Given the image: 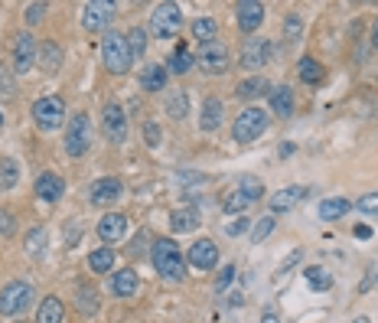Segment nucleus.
<instances>
[{"mask_svg":"<svg viewBox=\"0 0 378 323\" xmlns=\"http://www.w3.org/2000/svg\"><path fill=\"white\" fill-rule=\"evenodd\" d=\"M151 261L157 274L166 278V281H183L186 278V258H183V249L173 238H157L151 249Z\"/></svg>","mask_w":378,"mask_h":323,"instance_id":"f257e3e1","label":"nucleus"},{"mask_svg":"<svg viewBox=\"0 0 378 323\" xmlns=\"http://www.w3.org/2000/svg\"><path fill=\"white\" fill-rule=\"evenodd\" d=\"M101 59H104V65H108V72H114V75H124L127 69H131L134 56H131V50H127L124 33H114V30L104 33V39H101Z\"/></svg>","mask_w":378,"mask_h":323,"instance_id":"f03ea898","label":"nucleus"},{"mask_svg":"<svg viewBox=\"0 0 378 323\" xmlns=\"http://www.w3.org/2000/svg\"><path fill=\"white\" fill-rule=\"evenodd\" d=\"M89 140H91V121L85 112H78L69 118V125H65V154L72 157V160H78V157H85V150H89Z\"/></svg>","mask_w":378,"mask_h":323,"instance_id":"7ed1b4c3","label":"nucleus"},{"mask_svg":"<svg viewBox=\"0 0 378 323\" xmlns=\"http://www.w3.org/2000/svg\"><path fill=\"white\" fill-rule=\"evenodd\" d=\"M267 131V114L261 108H245V112L235 118V125H232V137L238 140V144H252L258 137Z\"/></svg>","mask_w":378,"mask_h":323,"instance_id":"20e7f679","label":"nucleus"},{"mask_svg":"<svg viewBox=\"0 0 378 323\" xmlns=\"http://www.w3.org/2000/svg\"><path fill=\"white\" fill-rule=\"evenodd\" d=\"M183 26V13L177 3H157L151 13V33L157 39H173Z\"/></svg>","mask_w":378,"mask_h":323,"instance_id":"39448f33","label":"nucleus"},{"mask_svg":"<svg viewBox=\"0 0 378 323\" xmlns=\"http://www.w3.org/2000/svg\"><path fill=\"white\" fill-rule=\"evenodd\" d=\"M30 304H33V284H26V281L3 284V291H0V313H3V317L23 313Z\"/></svg>","mask_w":378,"mask_h":323,"instance_id":"423d86ee","label":"nucleus"},{"mask_svg":"<svg viewBox=\"0 0 378 323\" xmlns=\"http://www.w3.org/2000/svg\"><path fill=\"white\" fill-rule=\"evenodd\" d=\"M36 59H39V43L33 39V33H30V30L16 33V37H13V72L26 75Z\"/></svg>","mask_w":378,"mask_h":323,"instance_id":"0eeeda50","label":"nucleus"},{"mask_svg":"<svg viewBox=\"0 0 378 323\" xmlns=\"http://www.w3.org/2000/svg\"><path fill=\"white\" fill-rule=\"evenodd\" d=\"M33 121L39 125V131H59V125L65 121V101L63 98H39L33 105Z\"/></svg>","mask_w":378,"mask_h":323,"instance_id":"6e6552de","label":"nucleus"},{"mask_svg":"<svg viewBox=\"0 0 378 323\" xmlns=\"http://www.w3.org/2000/svg\"><path fill=\"white\" fill-rule=\"evenodd\" d=\"M114 3H108V0H91V3H85L82 7V26L89 30V33H101V30H108L114 20Z\"/></svg>","mask_w":378,"mask_h":323,"instance_id":"1a4fd4ad","label":"nucleus"},{"mask_svg":"<svg viewBox=\"0 0 378 323\" xmlns=\"http://www.w3.org/2000/svg\"><path fill=\"white\" fill-rule=\"evenodd\" d=\"M196 63H199L209 75L228 72V50H225V43H222V39L202 43V50H199V56H196Z\"/></svg>","mask_w":378,"mask_h":323,"instance_id":"9d476101","label":"nucleus"},{"mask_svg":"<svg viewBox=\"0 0 378 323\" xmlns=\"http://www.w3.org/2000/svg\"><path fill=\"white\" fill-rule=\"evenodd\" d=\"M271 56H274V46H271L267 39H261V37L245 39V46H241V69L254 72V69L267 65V59H271Z\"/></svg>","mask_w":378,"mask_h":323,"instance_id":"9b49d317","label":"nucleus"},{"mask_svg":"<svg viewBox=\"0 0 378 323\" xmlns=\"http://www.w3.org/2000/svg\"><path fill=\"white\" fill-rule=\"evenodd\" d=\"M101 125H104V134H108L111 144H124L127 140V118L118 101H108V105L101 108Z\"/></svg>","mask_w":378,"mask_h":323,"instance_id":"f8f14e48","label":"nucleus"},{"mask_svg":"<svg viewBox=\"0 0 378 323\" xmlns=\"http://www.w3.org/2000/svg\"><path fill=\"white\" fill-rule=\"evenodd\" d=\"M124 196V183L118 176H101L89 187V202L91 206H111Z\"/></svg>","mask_w":378,"mask_h":323,"instance_id":"ddd939ff","label":"nucleus"},{"mask_svg":"<svg viewBox=\"0 0 378 323\" xmlns=\"http://www.w3.org/2000/svg\"><path fill=\"white\" fill-rule=\"evenodd\" d=\"M189 264L199 268V271H212L215 264H219V249H215L212 238H196L189 245Z\"/></svg>","mask_w":378,"mask_h":323,"instance_id":"4468645a","label":"nucleus"},{"mask_svg":"<svg viewBox=\"0 0 378 323\" xmlns=\"http://www.w3.org/2000/svg\"><path fill=\"white\" fill-rule=\"evenodd\" d=\"M235 20H238L241 33H254L258 26L265 23V3H258V0H241L238 7H235Z\"/></svg>","mask_w":378,"mask_h":323,"instance_id":"2eb2a0df","label":"nucleus"},{"mask_svg":"<svg viewBox=\"0 0 378 323\" xmlns=\"http://www.w3.org/2000/svg\"><path fill=\"white\" fill-rule=\"evenodd\" d=\"M137 291H140V278H137L134 268H121V271L111 274V294L114 298L127 300V298H134Z\"/></svg>","mask_w":378,"mask_h":323,"instance_id":"dca6fc26","label":"nucleus"},{"mask_svg":"<svg viewBox=\"0 0 378 323\" xmlns=\"http://www.w3.org/2000/svg\"><path fill=\"white\" fill-rule=\"evenodd\" d=\"M222 121H225V105L219 98H205L202 101V114H199V127L205 131V134H212V131H219L222 127Z\"/></svg>","mask_w":378,"mask_h":323,"instance_id":"f3484780","label":"nucleus"},{"mask_svg":"<svg viewBox=\"0 0 378 323\" xmlns=\"http://www.w3.org/2000/svg\"><path fill=\"white\" fill-rule=\"evenodd\" d=\"M166 82H170L166 65L151 63V65L140 69V88H144V92H166Z\"/></svg>","mask_w":378,"mask_h":323,"instance_id":"a211bd4d","label":"nucleus"},{"mask_svg":"<svg viewBox=\"0 0 378 323\" xmlns=\"http://www.w3.org/2000/svg\"><path fill=\"white\" fill-rule=\"evenodd\" d=\"M170 229H173V236H186L192 229H199V209H192V206L173 209L170 212Z\"/></svg>","mask_w":378,"mask_h":323,"instance_id":"6ab92c4d","label":"nucleus"},{"mask_svg":"<svg viewBox=\"0 0 378 323\" xmlns=\"http://www.w3.org/2000/svg\"><path fill=\"white\" fill-rule=\"evenodd\" d=\"M164 108H166V118H173V121H186L189 118V92L183 88H170L164 98Z\"/></svg>","mask_w":378,"mask_h":323,"instance_id":"aec40b11","label":"nucleus"},{"mask_svg":"<svg viewBox=\"0 0 378 323\" xmlns=\"http://www.w3.org/2000/svg\"><path fill=\"white\" fill-rule=\"evenodd\" d=\"M124 229H127V219L121 216V212H108V216H101V222H98V238L101 242H118V238L124 236Z\"/></svg>","mask_w":378,"mask_h":323,"instance_id":"412c9836","label":"nucleus"},{"mask_svg":"<svg viewBox=\"0 0 378 323\" xmlns=\"http://www.w3.org/2000/svg\"><path fill=\"white\" fill-rule=\"evenodd\" d=\"M63 193H65L63 176H56V174L36 176V196L43 199V202H56V199H63Z\"/></svg>","mask_w":378,"mask_h":323,"instance_id":"4be33fe9","label":"nucleus"},{"mask_svg":"<svg viewBox=\"0 0 378 323\" xmlns=\"http://www.w3.org/2000/svg\"><path fill=\"white\" fill-rule=\"evenodd\" d=\"M267 92H274V88H271V82H267L265 75H252V79L238 82V88H235V95L241 101H254V98H261V95H267Z\"/></svg>","mask_w":378,"mask_h":323,"instance_id":"5701e85b","label":"nucleus"},{"mask_svg":"<svg viewBox=\"0 0 378 323\" xmlns=\"http://www.w3.org/2000/svg\"><path fill=\"white\" fill-rule=\"evenodd\" d=\"M65 317V304L56 294L39 300V311H36V323H63Z\"/></svg>","mask_w":378,"mask_h":323,"instance_id":"b1692460","label":"nucleus"},{"mask_svg":"<svg viewBox=\"0 0 378 323\" xmlns=\"http://www.w3.org/2000/svg\"><path fill=\"white\" fill-rule=\"evenodd\" d=\"M349 209H353V202H349L346 196H329V199L320 202V209H316V212H320V219H323V222H336V219H342Z\"/></svg>","mask_w":378,"mask_h":323,"instance_id":"393cba45","label":"nucleus"},{"mask_svg":"<svg viewBox=\"0 0 378 323\" xmlns=\"http://www.w3.org/2000/svg\"><path fill=\"white\" fill-rule=\"evenodd\" d=\"M63 46L59 43H52V39H46L43 46H39V65L46 69V72H59L63 69Z\"/></svg>","mask_w":378,"mask_h":323,"instance_id":"a878e982","label":"nucleus"},{"mask_svg":"<svg viewBox=\"0 0 378 323\" xmlns=\"http://www.w3.org/2000/svg\"><path fill=\"white\" fill-rule=\"evenodd\" d=\"M303 193H307V189H300V187H284V189H278V193L271 196V216H280V212L293 209V202H297Z\"/></svg>","mask_w":378,"mask_h":323,"instance_id":"bb28decb","label":"nucleus"},{"mask_svg":"<svg viewBox=\"0 0 378 323\" xmlns=\"http://www.w3.org/2000/svg\"><path fill=\"white\" fill-rule=\"evenodd\" d=\"M271 108L278 118H293V88L290 85H278L271 92Z\"/></svg>","mask_w":378,"mask_h":323,"instance_id":"cd10ccee","label":"nucleus"},{"mask_svg":"<svg viewBox=\"0 0 378 323\" xmlns=\"http://www.w3.org/2000/svg\"><path fill=\"white\" fill-rule=\"evenodd\" d=\"M192 65H196V56H192L186 46H177V50L170 52V59H166V72L170 75H186Z\"/></svg>","mask_w":378,"mask_h":323,"instance_id":"c85d7f7f","label":"nucleus"},{"mask_svg":"<svg viewBox=\"0 0 378 323\" xmlns=\"http://www.w3.org/2000/svg\"><path fill=\"white\" fill-rule=\"evenodd\" d=\"M98 291H95V287L91 284H82L76 291V311L78 313H85V317H95V313H98Z\"/></svg>","mask_w":378,"mask_h":323,"instance_id":"c756f323","label":"nucleus"},{"mask_svg":"<svg viewBox=\"0 0 378 323\" xmlns=\"http://www.w3.org/2000/svg\"><path fill=\"white\" fill-rule=\"evenodd\" d=\"M297 72H300V79L307 82V85H320V79H323V65L316 63L313 56H303L300 63H297Z\"/></svg>","mask_w":378,"mask_h":323,"instance_id":"7c9ffc66","label":"nucleus"},{"mask_svg":"<svg viewBox=\"0 0 378 323\" xmlns=\"http://www.w3.org/2000/svg\"><path fill=\"white\" fill-rule=\"evenodd\" d=\"M252 202L245 199V193H241L238 187L235 189H228L225 199H222V212H228V216H245V209H248Z\"/></svg>","mask_w":378,"mask_h":323,"instance_id":"2f4dec72","label":"nucleus"},{"mask_svg":"<svg viewBox=\"0 0 378 323\" xmlns=\"http://www.w3.org/2000/svg\"><path fill=\"white\" fill-rule=\"evenodd\" d=\"M114 258H118L114 249H95L89 255V268L95 274H104V271H111V268H114Z\"/></svg>","mask_w":378,"mask_h":323,"instance_id":"473e14b6","label":"nucleus"},{"mask_svg":"<svg viewBox=\"0 0 378 323\" xmlns=\"http://www.w3.org/2000/svg\"><path fill=\"white\" fill-rule=\"evenodd\" d=\"M124 37H127V50H131V56H134V59L147 52V30H144V26H131Z\"/></svg>","mask_w":378,"mask_h":323,"instance_id":"72a5a7b5","label":"nucleus"},{"mask_svg":"<svg viewBox=\"0 0 378 323\" xmlns=\"http://www.w3.org/2000/svg\"><path fill=\"white\" fill-rule=\"evenodd\" d=\"M215 33H219V23H215L212 17H199V20H192V37L199 39V43H212Z\"/></svg>","mask_w":378,"mask_h":323,"instance_id":"f704fd0d","label":"nucleus"},{"mask_svg":"<svg viewBox=\"0 0 378 323\" xmlns=\"http://www.w3.org/2000/svg\"><path fill=\"white\" fill-rule=\"evenodd\" d=\"M303 278H307L310 287H316V291H329V287H333V274H329L326 268H320V264H310V268L303 271Z\"/></svg>","mask_w":378,"mask_h":323,"instance_id":"c9c22d12","label":"nucleus"},{"mask_svg":"<svg viewBox=\"0 0 378 323\" xmlns=\"http://www.w3.org/2000/svg\"><path fill=\"white\" fill-rule=\"evenodd\" d=\"M274 229H278V216H261V219L252 225V242H254V245L267 242V236H271Z\"/></svg>","mask_w":378,"mask_h":323,"instance_id":"e433bc0d","label":"nucleus"},{"mask_svg":"<svg viewBox=\"0 0 378 323\" xmlns=\"http://www.w3.org/2000/svg\"><path fill=\"white\" fill-rule=\"evenodd\" d=\"M16 180H20V163L13 160V157L0 160V187L13 189V187H16Z\"/></svg>","mask_w":378,"mask_h":323,"instance_id":"4c0bfd02","label":"nucleus"},{"mask_svg":"<svg viewBox=\"0 0 378 323\" xmlns=\"http://www.w3.org/2000/svg\"><path fill=\"white\" fill-rule=\"evenodd\" d=\"M238 189L245 193V199H248V202H258V199L265 196V183H261L258 176H241Z\"/></svg>","mask_w":378,"mask_h":323,"instance_id":"58836bf2","label":"nucleus"},{"mask_svg":"<svg viewBox=\"0 0 378 323\" xmlns=\"http://www.w3.org/2000/svg\"><path fill=\"white\" fill-rule=\"evenodd\" d=\"M26 251H30L33 258H39V255L46 251V229H43V225H36V229L26 236Z\"/></svg>","mask_w":378,"mask_h":323,"instance_id":"ea45409f","label":"nucleus"},{"mask_svg":"<svg viewBox=\"0 0 378 323\" xmlns=\"http://www.w3.org/2000/svg\"><path fill=\"white\" fill-rule=\"evenodd\" d=\"M300 33H303L300 13H287V20H284V39H297Z\"/></svg>","mask_w":378,"mask_h":323,"instance_id":"a19ab883","label":"nucleus"},{"mask_svg":"<svg viewBox=\"0 0 378 323\" xmlns=\"http://www.w3.org/2000/svg\"><path fill=\"white\" fill-rule=\"evenodd\" d=\"M235 274H238V271H235V264H225V268L219 271V278H215V294H222V291L235 281Z\"/></svg>","mask_w":378,"mask_h":323,"instance_id":"79ce46f5","label":"nucleus"},{"mask_svg":"<svg viewBox=\"0 0 378 323\" xmlns=\"http://www.w3.org/2000/svg\"><path fill=\"white\" fill-rule=\"evenodd\" d=\"M359 212L362 216H378V193H366L359 199Z\"/></svg>","mask_w":378,"mask_h":323,"instance_id":"37998d69","label":"nucleus"},{"mask_svg":"<svg viewBox=\"0 0 378 323\" xmlns=\"http://www.w3.org/2000/svg\"><path fill=\"white\" fill-rule=\"evenodd\" d=\"M16 232V216L10 209H0V236H13Z\"/></svg>","mask_w":378,"mask_h":323,"instance_id":"c03bdc74","label":"nucleus"},{"mask_svg":"<svg viewBox=\"0 0 378 323\" xmlns=\"http://www.w3.org/2000/svg\"><path fill=\"white\" fill-rule=\"evenodd\" d=\"M252 225L254 222H248V216H238V219H235V222L232 225H225V236H241V232H252Z\"/></svg>","mask_w":378,"mask_h":323,"instance_id":"a18cd8bd","label":"nucleus"},{"mask_svg":"<svg viewBox=\"0 0 378 323\" xmlns=\"http://www.w3.org/2000/svg\"><path fill=\"white\" fill-rule=\"evenodd\" d=\"M43 13H46V3H30V7H26V23L36 26L39 20H43Z\"/></svg>","mask_w":378,"mask_h":323,"instance_id":"49530a36","label":"nucleus"},{"mask_svg":"<svg viewBox=\"0 0 378 323\" xmlns=\"http://www.w3.org/2000/svg\"><path fill=\"white\" fill-rule=\"evenodd\" d=\"M300 258H303V251H300V249H293V251H290L287 258H284V264L278 268V278H280V274H287L290 268H293V264H300Z\"/></svg>","mask_w":378,"mask_h":323,"instance_id":"de8ad7c7","label":"nucleus"},{"mask_svg":"<svg viewBox=\"0 0 378 323\" xmlns=\"http://www.w3.org/2000/svg\"><path fill=\"white\" fill-rule=\"evenodd\" d=\"M144 137H147V144H151V147L160 144V127H157V121H147V125H144Z\"/></svg>","mask_w":378,"mask_h":323,"instance_id":"09e8293b","label":"nucleus"},{"mask_svg":"<svg viewBox=\"0 0 378 323\" xmlns=\"http://www.w3.org/2000/svg\"><path fill=\"white\" fill-rule=\"evenodd\" d=\"M144 242H147V236H144V232H140V236L131 242V249H127V251H131V258H140V255L147 251V249H144Z\"/></svg>","mask_w":378,"mask_h":323,"instance_id":"8fccbe9b","label":"nucleus"},{"mask_svg":"<svg viewBox=\"0 0 378 323\" xmlns=\"http://www.w3.org/2000/svg\"><path fill=\"white\" fill-rule=\"evenodd\" d=\"M261 323H280L278 307H265V311H261Z\"/></svg>","mask_w":378,"mask_h":323,"instance_id":"3c124183","label":"nucleus"},{"mask_svg":"<svg viewBox=\"0 0 378 323\" xmlns=\"http://www.w3.org/2000/svg\"><path fill=\"white\" fill-rule=\"evenodd\" d=\"M179 183H205V176L202 174H186V170H179Z\"/></svg>","mask_w":378,"mask_h":323,"instance_id":"603ef678","label":"nucleus"},{"mask_svg":"<svg viewBox=\"0 0 378 323\" xmlns=\"http://www.w3.org/2000/svg\"><path fill=\"white\" fill-rule=\"evenodd\" d=\"M78 232H82V225L72 219V225H69V236H65V245H76V242H78Z\"/></svg>","mask_w":378,"mask_h":323,"instance_id":"864d4df0","label":"nucleus"},{"mask_svg":"<svg viewBox=\"0 0 378 323\" xmlns=\"http://www.w3.org/2000/svg\"><path fill=\"white\" fill-rule=\"evenodd\" d=\"M0 95H13V82L3 79V72H0Z\"/></svg>","mask_w":378,"mask_h":323,"instance_id":"5fc2aeb1","label":"nucleus"},{"mask_svg":"<svg viewBox=\"0 0 378 323\" xmlns=\"http://www.w3.org/2000/svg\"><path fill=\"white\" fill-rule=\"evenodd\" d=\"M355 238H372V225H355Z\"/></svg>","mask_w":378,"mask_h":323,"instance_id":"6e6d98bb","label":"nucleus"},{"mask_svg":"<svg viewBox=\"0 0 378 323\" xmlns=\"http://www.w3.org/2000/svg\"><path fill=\"white\" fill-rule=\"evenodd\" d=\"M241 304H245V294H232L228 298V307H241Z\"/></svg>","mask_w":378,"mask_h":323,"instance_id":"4d7b16f0","label":"nucleus"},{"mask_svg":"<svg viewBox=\"0 0 378 323\" xmlns=\"http://www.w3.org/2000/svg\"><path fill=\"white\" fill-rule=\"evenodd\" d=\"M290 154H293V144H290V140H284V144H280V157H290Z\"/></svg>","mask_w":378,"mask_h":323,"instance_id":"13d9d810","label":"nucleus"},{"mask_svg":"<svg viewBox=\"0 0 378 323\" xmlns=\"http://www.w3.org/2000/svg\"><path fill=\"white\" fill-rule=\"evenodd\" d=\"M372 50H378V20H375V26H372Z\"/></svg>","mask_w":378,"mask_h":323,"instance_id":"bf43d9fd","label":"nucleus"},{"mask_svg":"<svg viewBox=\"0 0 378 323\" xmlns=\"http://www.w3.org/2000/svg\"><path fill=\"white\" fill-rule=\"evenodd\" d=\"M353 323H372V320H368V317H355Z\"/></svg>","mask_w":378,"mask_h":323,"instance_id":"052dcab7","label":"nucleus"},{"mask_svg":"<svg viewBox=\"0 0 378 323\" xmlns=\"http://www.w3.org/2000/svg\"><path fill=\"white\" fill-rule=\"evenodd\" d=\"M0 131H3V114H0Z\"/></svg>","mask_w":378,"mask_h":323,"instance_id":"680f3d73","label":"nucleus"},{"mask_svg":"<svg viewBox=\"0 0 378 323\" xmlns=\"http://www.w3.org/2000/svg\"><path fill=\"white\" fill-rule=\"evenodd\" d=\"M375 281H378V278H375Z\"/></svg>","mask_w":378,"mask_h":323,"instance_id":"e2e57ef3","label":"nucleus"}]
</instances>
